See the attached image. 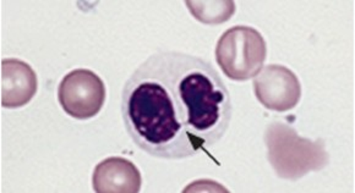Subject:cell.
Here are the masks:
<instances>
[{
  "label": "cell",
  "mask_w": 355,
  "mask_h": 193,
  "mask_svg": "<svg viewBox=\"0 0 355 193\" xmlns=\"http://www.w3.org/2000/svg\"><path fill=\"white\" fill-rule=\"evenodd\" d=\"M105 82L89 68H75L67 73L58 87V100L64 111L78 120H89L105 105Z\"/></svg>",
  "instance_id": "cell-4"
},
{
  "label": "cell",
  "mask_w": 355,
  "mask_h": 193,
  "mask_svg": "<svg viewBox=\"0 0 355 193\" xmlns=\"http://www.w3.org/2000/svg\"><path fill=\"white\" fill-rule=\"evenodd\" d=\"M267 46L261 33L250 26L230 27L216 47V60L232 81L254 79L263 68Z\"/></svg>",
  "instance_id": "cell-3"
},
{
  "label": "cell",
  "mask_w": 355,
  "mask_h": 193,
  "mask_svg": "<svg viewBox=\"0 0 355 193\" xmlns=\"http://www.w3.org/2000/svg\"><path fill=\"white\" fill-rule=\"evenodd\" d=\"M185 4L198 21L207 25L228 21L235 11L234 1H187Z\"/></svg>",
  "instance_id": "cell-8"
},
{
  "label": "cell",
  "mask_w": 355,
  "mask_h": 193,
  "mask_svg": "<svg viewBox=\"0 0 355 193\" xmlns=\"http://www.w3.org/2000/svg\"><path fill=\"white\" fill-rule=\"evenodd\" d=\"M268 162L281 178L297 181L309 172H320L329 165V153L319 138L299 136L293 126L275 121L265 131Z\"/></svg>",
  "instance_id": "cell-2"
},
{
  "label": "cell",
  "mask_w": 355,
  "mask_h": 193,
  "mask_svg": "<svg viewBox=\"0 0 355 193\" xmlns=\"http://www.w3.org/2000/svg\"><path fill=\"white\" fill-rule=\"evenodd\" d=\"M141 172L123 157H110L94 167L92 185L97 193H137L141 190Z\"/></svg>",
  "instance_id": "cell-7"
},
{
  "label": "cell",
  "mask_w": 355,
  "mask_h": 193,
  "mask_svg": "<svg viewBox=\"0 0 355 193\" xmlns=\"http://www.w3.org/2000/svg\"><path fill=\"white\" fill-rule=\"evenodd\" d=\"M233 104L214 65L164 50L142 62L125 82L121 115L132 142L151 157L182 160L223 138Z\"/></svg>",
  "instance_id": "cell-1"
},
{
  "label": "cell",
  "mask_w": 355,
  "mask_h": 193,
  "mask_svg": "<svg viewBox=\"0 0 355 193\" xmlns=\"http://www.w3.org/2000/svg\"><path fill=\"white\" fill-rule=\"evenodd\" d=\"M38 89V80L31 65L11 57L1 62V107L19 109L31 102Z\"/></svg>",
  "instance_id": "cell-6"
},
{
  "label": "cell",
  "mask_w": 355,
  "mask_h": 193,
  "mask_svg": "<svg viewBox=\"0 0 355 193\" xmlns=\"http://www.w3.org/2000/svg\"><path fill=\"white\" fill-rule=\"evenodd\" d=\"M254 93L266 109L283 113L298 105L302 98V84L291 68L270 64L256 75L252 81Z\"/></svg>",
  "instance_id": "cell-5"
}]
</instances>
